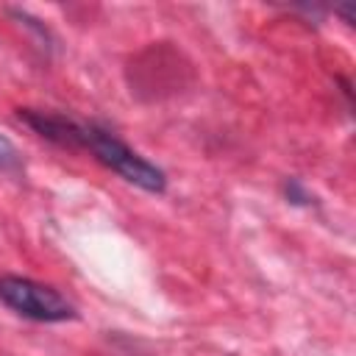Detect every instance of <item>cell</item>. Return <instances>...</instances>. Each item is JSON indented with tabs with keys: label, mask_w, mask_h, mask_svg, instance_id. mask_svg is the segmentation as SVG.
Wrapping results in <instances>:
<instances>
[{
	"label": "cell",
	"mask_w": 356,
	"mask_h": 356,
	"mask_svg": "<svg viewBox=\"0 0 356 356\" xmlns=\"http://www.w3.org/2000/svg\"><path fill=\"white\" fill-rule=\"evenodd\" d=\"M86 150L111 172H117L122 181L139 186L142 192L150 195H161L167 189V175L161 167H156L153 161H147L145 156H139L136 150H131L117 134H111L108 128L89 122L86 131Z\"/></svg>",
	"instance_id": "1"
},
{
	"label": "cell",
	"mask_w": 356,
	"mask_h": 356,
	"mask_svg": "<svg viewBox=\"0 0 356 356\" xmlns=\"http://www.w3.org/2000/svg\"><path fill=\"white\" fill-rule=\"evenodd\" d=\"M0 303L33 323H67L78 314L56 286L22 275H0Z\"/></svg>",
	"instance_id": "2"
},
{
	"label": "cell",
	"mask_w": 356,
	"mask_h": 356,
	"mask_svg": "<svg viewBox=\"0 0 356 356\" xmlns=\"http://www.w3.org/2000/svg\"><path fill=\"white\" fill-rule=\"evenodd\" d=\"M19 122H25L36 136L44 142L64 147V150H86V131L89 122H81L75 117H67L61 111H44V108H17Z\"/></svg>",
	"instance_id": "3"
},
{
	"label": "cell",
	"mask_w": 356,
	"mask_h": 356,
	"mask_svg": "<svg viewBox=\"0 0 356 356\" xmlns=\"http://www.w3.org/2000/svg\"><path fill=\"white\" fill-rule=\"evenodd\" d=\"M22 153L17 150V145L11 139H6L0 134V175H19L22 172Z\"/></svg>",
	"instance_id": "4"
},
{
	"label": "cell",
	"mask_w": 356,
	"mask_h": 356,
	"mask_svg": "<svg viewBox=\"0 0 356 356\" xmlns=\"http://www.w3.org/2000/svg\"><path fill=\"white\" fill-rule=\"evenodd\" d=\"M284 197H286L289 203H295V206H312V203H314L312 192L303 186L300 178H286V181H284Z\"/></svg>",
	"instance_id": "5"
}]
</instances>
